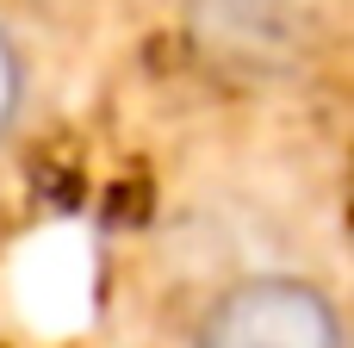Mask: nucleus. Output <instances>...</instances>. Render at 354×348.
<instances>
[{
    "label": "nucleus",
    "instance_id": "1",
    "mask_svg": "<svg viewBox=\"0 0 354 348\" xmlns=\"http://www.w3.org/2000/svg\"><path fill=\"white\" fill-rule=\"evenodd\" d=\"M330 0H180V44L230 87H292L324 50Z\"/></svg>",
    "mask_w": 354,
    "mask_h": 348
},
{
    "label": "nucleus",
    "instance_id": "2",
    "mask_svg": "<svg viewBox=\"0 0 354 348\" xmlns=\"http://www.w3.org/2000/svg\"><path fill=\"white\" fill-rule=\"evenodd\" d=\"M187 348H348L342 299L305 268H243L205 293Z\"/></svg>",
    "mask_w": 354,
    "mask_h": 348
},
{
    "label": "nucleus",
    "instance_id": "3",
    "mask_svg": "<svg viewBox=\"0 0 354 348\" xmlns=\"http://www.w3.org/2000/svg\"><path fill=\"white\" fill-rule=\"evenodd\" d=\"M25 112H31V50L12 31V19H0V156L19 143Z\"/></svg>",
    "mask_w": 354,
    "mask_h": 348
},
{
    "label": "nucleus",
    "instance_id": "4",
    "mask_svg": "<svg viewBox=\"0 0 354 348\" xmlns=\"http://www.w3.org/2000/svg\"><path fill=\"white\" fill-rule=\"evenodd\" d=\"M342 6H348V0H330V12H342Z\"/></svg>",
    "mask_w": 354,
    "mask_h": 348
}]
</instances>
